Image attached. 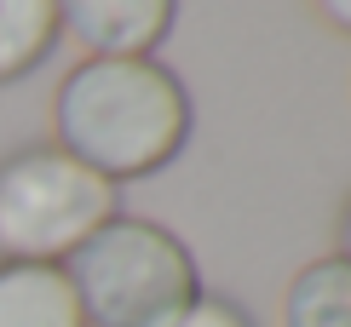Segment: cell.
<instances>
[{
	"mask_svg": "<svg viewBox=\"0 0 351 327\" xmlns=\"http://www.w3.org/2000/svg\"><path fill=\"white\" fill-rule=\"evenodd\" d=\"M190 138V92L162 57H81L52 92V144L110 184L167 167Z\"/></svg>",
	"mask_w": 351,
	"mask_h": 327,
	"instance_id": "1",
	"label": "cell"
},
{
	"mask_svg": "<svg viewBox=\"0 0 351 327\" xmlns=\"http://www.w3.org/2000/svg\"><path fill=\"white\" fill-rule=\"evenodd\" d=\"M86 327H162L202 299V270L167 224L115 213L64 259Z\"/></svg>",
	"mask_w": 351,
	"mask_h": 327,
	"instance_id": "2",
	"label": "cell"
},
{
	"mask_svg": "<svg viewBox=\"0 0 351 327\" xmlns=\"http://www.w3.org/2000/svg\"><path fill=\"white\" fill-rule=\"evenodd\" d=\"M121 213V184L98 178L58 144L0 161V264H64Z\"/></svg>",
	"mask_w": 351,
	"mask_h": 327,
	"instance_id": "3",
	"label": "cell"
},
{
	"mask_svg": "<svg viewBox=\"0 0 351 327\" xmlns=\"http://www.w3.org/2000/svg\"><path fill=\"white\" fill-rule=\"evenodd\" d=\"M179 0H58V29L86 57H156Z\"/></svg>",
	"mask_w": 351,
	"mask_h": 327,
	"instance_id": "4",
	"label": "cell"
},
{
	"mask_svg": "<svg viewBox=\"0 0 351 327\" xmlns=\"http://www.w3.org/2000/svg\"><path fill=\"white\" fill-rule=\"evenodd\" d=\"M0 327H86L64 264H0Z\"/></svg>",
	"mask_w": 351,
	"mask_h": 327,
	"instance_id": "5",
	"label": "cell"
},
{
	"mask_svg": "<svg viewBox=\"0 0 351 327\" xmlns=\"http://www.w3.org/2000/svg\"><path fill=\"white\" fill-rule=\"evenodd\" d=\"M282 327H351V264L340 252L294 270L282 293Z\"/></svg>",
	"mask_w": 351,
	"mask_h": 327,
	"instance_id": "6",
	"label": "cell"
},
{
	"mask_svg": "<svg viewBox=\"0 0 351 327\" xmlns=\"http://www.w3.org/2000/svg\"><path fill=\"white\" fill-rule=\"evenodd\" d=\"M58 35V0H0V86L29 75Z\"/></svg>",
	"mask_w": 351,
	"mask_h": 327,
	"instance_id": "7",
	"label": "cell"
},
{
	"mask_svg": "<svg viewBox=\"0 0 351 327\" xmlns=\"http://www.w3.org/2000/svg\"><path fill=\"white\" fill-rule=\"evenodd\" d=\"M162 327H254V322L242 316V304L219 299V293H202V299H190L179 316H167Z\"/></svg>",
	"mask_w": 351,
	"mask_h": 327,
	"instance_id": "8",
	"label": "cell"
},
{
	"mask_svg": "<svg viewBox=\"0 0 351 327\" xmlns=\"http://www.w3.org/2000/svg\"><path fill=\"white\" fill-rule=\"evenodd\" d=\"M317 12H323L340 35H351V0H317Z\"/></svg>",
	"mask_w": 351,
	"mask_h": 327,
	"instance_id": "9",
	"label": "cell"
},
{
	"mask_svg": "<svg viewBox=\"0 0 351 327\" xmlns=\"http://www.w3.org/2000/svg\"><path fill=\"white\" fill-rule=\"evenodd\" d=\"M340 259L351 264V207H346V218H340Z\"/></svg>",
	"mask_w": 351,
	"mask_h": 327,
	"instance_id": "10",
	"label": "cell"
}]
</instances>
